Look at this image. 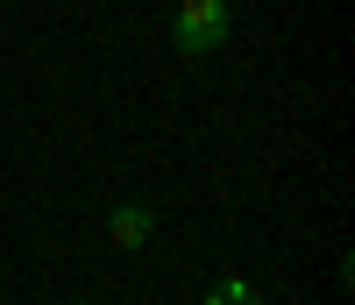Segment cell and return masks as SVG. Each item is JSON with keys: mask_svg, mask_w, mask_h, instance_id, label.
Wrapping results in <instances>:
<instances>
[{"mask_svg": "<svg viewBox=\"0 0 355 305\" xmlns=\"http://www.w3.org/2000/svg\"><path fill=\"white\" fill-rule=\"evenodd\" d=\"M171 43H178V57H214L227 43V0H185Z\"/></svg>", "mask_w": 355, "mask_h": 305, "instance_id": "1", "label": "cell"}, {"mask_svg": "<svg viewBox=\"0 0 355 305\" xmlns=\"http://www.w3.org/2000/svg\"><path fill=\"white\" fill-rule=\"evenodd\" d=\"M107 227H114V241H121V249H142V241H150V227H157V213L128 199V206H114V220H107Z\"/></svg>", "mask_w": 355, "mask_h": 305, "instance_id": "2", "label": "cell"}, {"mask_svg": "<svg viewBox=\"0 0 355 305\" xmlns=\"http://www.w3.org/2000/svg\"><path fill=\"white\" fill-rule=\"evenodd\" d=\"M206 305H263V298H256V284H242V277H220L214 291H206Z\"/></svg>", "mask_w": 355, "mask_h": 305, "instance_id": "3", "label": "cell"}]
</instances>
